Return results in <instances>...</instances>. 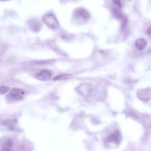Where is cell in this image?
<instances>
[{
    "instance_id": "6da1fadb",
    "label": "cell",
    "mask_w": 151,
    "mask_h": 151,
    "mask_svg": "<svg viewBox=\"0 0 151 151\" xmlns=\"http://www.w3.org/2000/svg\"><path fill=\"white\" fill-rule=\"evenodd\" d=\"M43 22L50 28L56 30L58 27L59 23L55 17L51 14H47L43 17Z\"/></svg>"
},
{
    "instance_id": "7a4b0ae2",
    "label": "cell",
    "mask_w": 151,
    "mask_h": 151,
    "mask_svg": "<svg viewBox=\"0 0 151 151\" xmlns=\"http://www.w3.org/2000/svg\"><path fill=\"white\" fill-rule=\"evenodd\" d=\"M24 94V91L22 89L14 88L11 90L7 97L12 100H19L23 98Z\"/></svg>"
},
{
    "instance_id": "3957f363",
    "label": "cell",
    "mask_w": 151,
    "mask_h": 151,
    "mask_svg": "<svg viewBox=\"0 0 151 151\" xmlns=\"http://www.w3.org/2000/svg\"><path fill=\"white\" fill-rule=\"evenodd\" d=\"M137 97L141 100L147 101L151 99V88H147L138 90L137 92Z\"/></svg>"
},
{
    "instance_id": "277c9868",
    "label": "cell",
    "mask_w": 151,
    "mask_h": 151,
    "mask_svg": "<svg viewBox=\"0 0 151 151\" xmlns=\"http://www.w3.org/2000/svg\"><path fill=\"white\" fill-rule=\"evenodd\" d=\"M52 77L51 72L47 70H41L35 75V78L41 81H46L50 80Z\"/></svg>"
},
{
    "instance_id": "5b68a950",
    "label": "cell",
    "mask_w": 151,
    "mask_h": 151,
    "mask_svg": "<svg viewBox=\"0 0 151 151\" xmlns=\"http://www.w3.org/2000/svg\"><path fill=\"white\" fill-rule=\"evenodd\" d=\"M122 139L121 132L119 130H116L107 137L106 140L108 142L118 144L120 143Z\"/></svg>"
},
{
    "instance_id": "8992f818",
    "label": "cell",
    "mask_w": 151,
    "mask_h": 151,
    "mask_svg": "<svg viewBox=\"0 0 151 151\" xmlns=\"http://www.w3.org/2000/svg\"><path fill=\"white\" fill-rule=\"evenodd\" d=\"M29 25L30 30L34 32H37L40 31L42 27L40 22L35 19L30 20L29 22Z\"/></svg>"
},
{
    "instance_id": "52a82bcc",
    "label": "cell",
    "mask_w": 151,
    "mask_h": 151,
    "mask_svg": "<svg viewBox=\"0 0 151 151\" xmlns=\"http://www.w3.org/2000/svg\"><path fill=\"white\" fill-rule=\"evenodd\" d=\"M75 14L77 17L85 19H88L90 17L88 12L83 9H77L75 12Z\"/></svg>"
},
{
    "instance_id": "ba28073f",
    "label": "cell",
    "mask_w": 151,
    "mask_h": 151,
    "mask_svg": "<svg viewBox=\"0 0 151 151\" xmlns=\"http://www.w3.org/2000/svg\"><path fill=\"white\" fill-rule=\"evenodd\" d=\"M135 45L138 49L142 50L146 47L147 45V42L144 38L140 37L136 40Z\"/></svg>"
},
{
    "instance_id": "9c48e42d",
    "label": "cell",
    "mask_w": 151,
    "mask_h": 151,
    "mask_svg": "<svg viewBox=\"0 0 151 151\" xmlns=\"http://www.w3.org/2000/svg\"><path fill=\"white\" fill-rule=\"evenodd\" d=\"M81 86V94L84 96H89L92 92L93 88L92 86L88 84H84V86Z\"/></svg>"
},
{
    "instance_id": "30bf717a",
    "label": "cell",
    "mask_w": 151,
    "mask_h": 151,
    "mask_svg": "<svg viewBox=\"0 0 151 151\" xmlns=\"http://www.w3.org/2000/svg\"><path fill=\"white\" fill-rule=\"evenodd\" d=\"M20 145L22 149L26 151L31 150L33 148L32 142L27 139H23L21 142Z\"/></svg>"
},
{
    "instance_id": "8fae6325",
    "label": "cell",
    "mask_w": 151,
    "mask_h": 151,
    "mask_svg": "<svg viewBox=\"0 0 151 151\" xmlns=\"http://www.w3.org/2000/svg\"><path fill=\"white\" fill-rule=\"evenodd\" d=\"M13 141L9 139L3 144L0 151H11L13 146Z\"/></svg>"
},
{
    "instance_id": "7c38bea8",
    "label": "cell",
    "mask_w": 151,
    "mask_h": 151,
    "mask_svg": "<svg viewBox=\"0 0 151 151\" xmlns=\"http://www.w3.org/2000/svg\"><path fill=\"white\" fill-rule=\"evenodd\" d=\"M55 62L54 60H44L36 61L32 62L33 64L37 65H51Z\"/></svg>"
},
{
    "instance_id": "4fadbf2b",
    "label": "cell",
    "mask_w": 151,
    "mask_h": 151,
    "mask_svg": "<svg viewBox=\"0 0 151 151\" xmlns=\"http://www.w3.org/2000/svg\"><path fill=\"white\" fill-rule=\"evenodd\" d=\"M72 76L70 74H64L56 76L53 78L54 81L67 79L71 78Z\"/></svg>"
},
{
    "instance_id": "5bb4252c",
    "label": "cell",
    "mask_w": 151,
    "mask_h": 151,
    "mask_svg": "<svg viewBox=\"0 0 151 151\" xmlns=\"http://www.w3.org/2000/svg\"><path fill=\"white\" fill-rule=\"evenodd\" d=\"M16 122V121L14 119H8L4 120L2 122V124L4 125L8 126L10 128L13 127L14 124Z\"/></svg>"
},
{
    "instance_id": "9a60e30c",
    "label": "cell",
    "mask_w": 151,
    "mask_h": 151,
    "mask_svg": "<svg viewBox=\"0 0 151 151\" xmlns=\"http://www.w3.org/2000/svg\"><path fill=\"white\" fill-rule=\"evenodd\" d=\"M10 90V88L8 86L2 85L0 87V94L2 95L7 93Z\"/></svg>"
},
{
    "instance_id": "2e32d148",
    "label": "cell",
    "mask_w": 151,
    "mask_h": 151,
    "mask_svg": "<svg viewBox=\"0 0 151 151\" xmlns=\"http://www.w3.org/2000/svg\"><path fill=\"white\" fill-rule=\"evenodd\" d=\"M113 3L119 8L122 7V4L121 1L120 0H114Z\"/></svg>"
},
{
    "instance_id": "e0dca14e",
    "label": "cell",
    "mask_w": 151,
    "mask_h": 151,
    "mask_svg": "<svg viewBox=\"0 0 151 151\" xmlns=\"http://www.w3.org/2000/svg\"><path fill=\"white\" fill-rule=\"evenodd\" d=\"M147 34L151 36V27L148 28L147 31Z\"/></svg>"
},
{
    "instance_id": "ac0fdd59",
    "label": "cell",
    "mask_w": 151,
    "mask_h": 151,
    "mask_svg": "<svg viewBox=\"0 0 151 151\" xmlns=\"http://www.w3.org/2000/svg\"><path fill=\"white\" fill-rule=\"evenodd\" d=\"M150 127H151V122H150Z\"/></svg>"
}]
</instances>
